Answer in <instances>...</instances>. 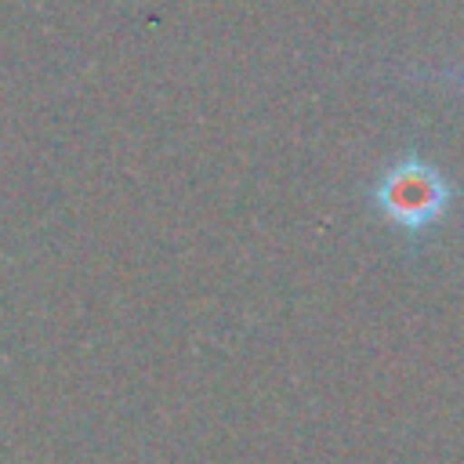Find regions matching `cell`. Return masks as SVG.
I'll list each match as a JSON object with an SVG mask.
<instances>
[{
  "mask_svg": "<svg viewBox=\"0 0 464 464\" xmlns=\"http://www.w3.org/2000/svg\"><path fill=\"white\" fill-rule=\"evenodd\" d=\"M373 199L395 225L424 228L446 210L450 188L435 167H428L420 160H402L377 181Z\"/></svg>",
  "mask_w": 464,
  "mask_h": 464,
  "instance_id": "6da1fadb",
  "label": "cell"
}]
</instances>
